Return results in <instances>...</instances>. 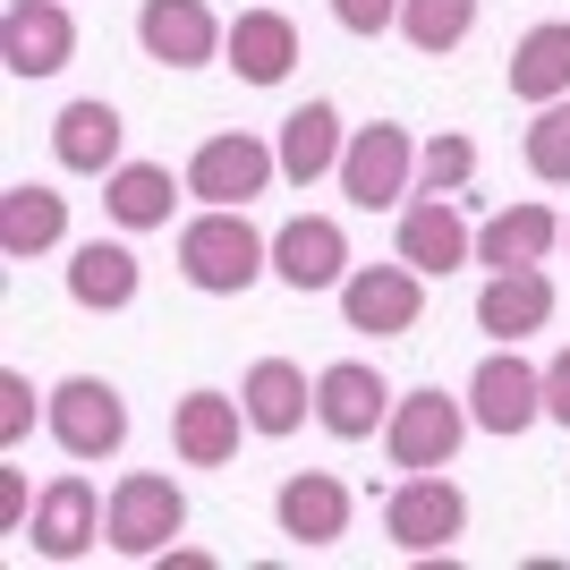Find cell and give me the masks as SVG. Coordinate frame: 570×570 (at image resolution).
I'll return each mask as SVG.
<instances>
[{"label":"cell","mask_w":570,"mask_h":570,"mask_svg":"<svg viewBox=\"0 0 570 570\" xmlns=\"http://www.w3.org/2000/svg\"><path fill=\"white\" fill-rule=\"evenodd\" d=\"M273 273V230L247 222V205H196V222H179V282L205 298H247Z\"/></svg>","instance_id":"obj_1"},{"label":"cell","mask_w":570,"mask_h":570,"mask_svg":"<svg viewBox=\"0 0 570 570\" xmlns=\"http://www.w3.org/2000/svg\"><path fill=\"white\" fill-rule=\"evenodd\" d=\"M179 528H188V494H179L163 469H128L111 494H102V546H111L119 562H163V553L179 546Z\"/></svg>","instance_id":"obj_2"},{"label":"cell","mask_w":570,"mask_h":570,"mask_svg":"<svg viewBox=\"0 0 570 570\" xmlns=\"http://www.w3.org/2000/svg\"><path fill=\"white\" fill-rule=\"evenodd\" d=\"M333 179L357 214H392V205L417 196V137H409L401 119H366V128H350Z\"/></svg>","instance_id":"obj_3"},{"label":"cell","mask_w":570,"mask_h":570,"mask_svg":"<svg viewBox=\"0 0 570 570\" xmlns=\"http://www.w3.org/2000/svg\"><path fill=\"white\" fill-rule=\"evenodd\" d=\"M469 401H452L443 383H426V392H401L392 401V417H383V460L401 476H417V469H452L460 460V443H469Z\"/></svg>","instance_id":"obj_4"},{"label":"cell","mask_w":570,"mask_h":570,"mask_svg":"<svg viewBox=\"0 0 570 570\" xmlns=\"http://www.w3.org/2000/svg\"><path fill=\"white\" fill-rule=\"evenodd\" d=\"M43 426H51V443L69 460H111L119 443H128V401H119V383H102V375H60L43 392Z\"/></svg>","instance_id":"obj_5"},{"label":"cell","mask_w":570,"mask_h":570,"mask_svg":"<svg viewBox=\"0 0 570 570\" xmlns=\"http://www.w3.org/2000/svg\"><path fill=\"white\" fill-rule=\"evenodd\" d=\"M383 537L401 553H452L460 537H469V494H460L443 469H417V476H401L392 494H383Z\"/></svg>","instance_id":"obj_6"},{"label":"cell","mask_w":570,"mask_h":570,"mask_svg":"<svg viewBox=\"0 0 570 570\" xmlns=\"http://www.w3.org/2000/svg\"><path fill=\"white\" fill-rule=\"evenodd\" d=\"M469 417H476V434H528L537 417H546V366H528L520 357V341H494V350L476 357V375H469Z\"/></svg>","instance_id":"obj_7"},{"label":"cell","mask_w":570,"mask_h":570,"mask_svg":"<svg viewBox=\"0 0 570 570\" xmlns=\"http://www.w3.org/2000/svg\"><path fill=\"white\" fill-rule=\"evenodd\" d=\"M417 315H426V273L417 264H350V282H341V324L366 341H401L417 333Z\"/></svg>","instance_id":"obj_8"},{"label":"cell","mask_w":570,"mask_h":570,"mask_svg":"<svg viewBox=\"0 0 570 570\" xmlns=\"http://www.w3.org/2000/svg\"><path fill=\"white\" fill-rule=\"evenodd\" d=\"M179 179H188L196 205H256V196L282 179V154H273L264 137H247V128H222V137H205L188 154Z\"/></svg>","instance_id":"obj_9"},{"label":"cell","mask_w":570,"mask_h":570,"mask_svg":"<svg viewBox=\"0 0 570 570\" xmlns=\"http://www.w3.org/2000/svg\"><path fill=\"white\" fill-rule=\"evenodd\" d=\"M26 546L43 553V562H86V553L102 546V494H95V476H77V469L51 476L43 494H35Z\"/></svg>","instance_id":"obj_10"},{"label":"cell","mask_w":570,"mask_h":570,"mask_svg":"<svg viewBox=\"0 0 570 570\" xmlns=\"http://www.w3.org/2000/svg\"><path fill=\"white\" fill-rule=\"evenodd\" d=\"M273 282L315 298V289H341L350 282V230L333 214H289L273 230Z\"/></svg>","instance_id":"obj_11"},{"label":"cell","mask_w":570,"mask_h":570,"mask_svg":"<svg viewBox=\"0 0 570 570\" xmlns=\"http://www.w3.org/2000/svg\"><path fill=\"white\" fill-rule=\"evenodd\" d=\"M392 256L417 264L426 282H443V273L476 264V230H469V214H460V196H409V205H401V230H392Z\"/></svg>","instance_id":"obj_12"},{"label":"cell","mask_w":570,"mask_h":570,"mask_svg":"<svg viewBox=\"0 0 570 570\" xmlns=\"http://www.w3.org/2000/svg\"><path fill=\"white\" fill-rule=\"evenodd\" d=\"M392 383H383V366H366V357H333L324 375H315V426L341 434V443H366V434H383V417H392Z\"/></svg>","instance_id":"obj_13"},{"label":"cell","mask_w":570,"mask_h":570,"mask_svg":"<svg viewBox=\"0 0 570 570\" xmlns=\"http://www.w3.org/2000/svg\"><path fill=\"white\" fill-rule=\"evenodd\" d=\"M0 60H9V77H60L77 60L69 0H9L0 9Z\"/></svg>","instance_id":"obj_14"},{"label":"cell","mask_w":570,"mask_h":570,"mask_svg":"<svg viewBox=\"0 0 570 570\" xmlns=\"http://www.w3.org/2000/svg\"><path fill=\"white\" fill-rule=\"evenodd\" d=\"M222 35L230 26L205 0H145L137 9V43L154 69H205V60H222Z\"/></svg>","instance_id":"obj_15"},{"label":"cell","mask_w":570,"mask_h":570,"mask_svg":"<svg viewBox=\"0 0 570 570\" xmlns=\"http://www.w3.org/2000/svg\"><path fill=\"white\" fill-rule=\"evenodd\" d=\"M273 520H282L289 546L324 553V546H341V537H350V485H341L333 469H298V476H282Z\"/></svg>","instance_id":"obj_16"},{"label":"cell","mask_w":570,"mask_h":570,"mask_svg":"<svg viewBox=\"0 0 570 570\" xmlns=\"http://www.w3.org/2000/svg\"><path fill=\"white\" fill-rule=\"evenodd\" d=\"M238 434H256V426H247V401H230V392H188L170 409V452L188 469H230Z\"/></svg>","instance_id":"obj_17"},{"label":"cell","mask_w":570,"mask_h":570,"mask_svg":"<svg viewBox=\"0 0 570 570\" xmlns=\"http://www.w3.org/2000/svg\"><path fill=\"white\" fill-rule=\"evenodd\" d=\"M238 401H247V426L264 434V443H282V434H298L315 417V383L298 357H256L247 375H238Z\"/></svg>","instance_id":"obj_18"},{"label":"cell","mask_w":570,"mask_h":570,"mask_svg":"<svg viewBox=\"0 0 570 570\" xmlns=\"http://www.w3.org/2000/svg\"><path fill=\"white\" fill-rule=\"evenodd\" d=\"M553 324V273L546 264H511V273H485L476 289V333L494 341H528Z\"/></svg>","instance_id":"obj_19"},{"label":"cell","mask_w":570,"mask_h":570,"mask_svg":"<svg viewBox=\"0 0 570 570\" xmlns=\"http://www.w3.org/2000/svg\"><path fill=\"white\" fill-rule=\"evenodd\" d=\"M119 111L102 95H86V102H60V119H51V163L60 170H77V179H111L119 170Z\"/></svg>","instance_id":"obj_20"},{"label":"cell","mask_w":570,"mask_h":570,"mask_svg":"<svg viewBox=\"0 0 570 570\" xmlns=\"http://www.w3.org/2000/svg\"><path fill=\"white\" fill-rule=\"evenodd\" d=\"M222 60L238 69V86H282L298 69V26L282 9H238L230 35H222Z\"/></svg>","instance_id":"obj_21"},{"label":"cell","mask_w":570,"mask_h":570,"mask_svg":"<svg viewBox=\"0 0 570 570\" xmlns=\"http://www.w3.org/2000/svg\"><path fill=\"white\" fill-rule=\"evenodd\" d=\"M60 238H69V196H60V188H43V179L0 188V256H9V264L51 256Z\"/></svg>","instance_id":"obj_22"},{"label":"cell","mask_w":570,"mask_h":570,"mask_svg":"<svg viewBox=\"0 0 570 570\" xmlns=\"http://www.w3.org/2000/svg\"><path fill=\"white\" fill-rule=\"evenodd\" d=\"M137 289H145V264L128 238H86L69 256V298L86 315H119V307H137Z\"/></svg>","instance_id":"obj_23"},{"label":"cell","mask_w":570,"mask_h":570,"mask_svg":"<svg viewBox=\"0 0 570 570\" xmlns=\"http://www.w3.org/2000/svg\"><path fill=\"white\" fill-rule=\"evenodd\" d=\"M341 145H350V128H341L333 102H298V111L282 119L273 154H282V179H289V188H315V179H333V170H341Z\"/></svg>","instance_id":"obj_24"},{"label":"cell","mask_w":570,"mask_h":570,"mask_svg":"<svg viewBox=\"0 0 570 570\" xmlns=\"http://www.w3.org/2000/svg\"><path fill=\"white\" fill-rule=\"evenodd\" d=\"M179 196H188V179H170L163 163H119L111 179H102V214H111L119 230H170Z\"/></svg>","instance_id":"obj_25"},{"label":"cell","mask_w":570,"mask_h":570,"mask_svg":"<svg viewBox=\"0 0 570 570\" xmlns=\"http://www.w3.org/2000/svg\"><path fill=\"white\" fill-rule=\"evenodd\" d=\"M511 95H520L528 111H546V102L570 95V18H546L511 43Z\"/></svg>","instance_id":"obj_26"},{"label":"cell","mask_w":570,"mask_h":570,"mask_svg":"<svg viewBox=\"0 0 570 570\" xmlns=\"http://www.w3.org/2000/svg\"><path fill=\"white\" fill-rule=\"evenodd\" d=\"M553 247H562V214H553V205H511V214H494L485 230H476V264H485V273L546 264Z\"/></svg>","instance_id":"obj_27"},{"label":"cell","mask_w":570,"mask_h":570,"mask_svg":"<svg viewBox=\"0 0 570 570\" xmlns=\"http://www.w3.org/2000/svg\"><path fill=\"white\" fill-rule=\"evenodd\" d=\"M476 9H485V0H401V35H409V51H426V60L460 51V43L476 35Z\"/></svg>","instance_id":"obj_28"},{"label":"cell","mask_w":570,"mask_h":570,"mask_svg":"<svg viewBox=\"0 0 570 570\" xmlns=\"http://www.w3.org/2000/svg\"><path fill=\"white\" fill-rule=\"evenodd\" d=\"M469 179H476V137L434 128V137L417 145V196H469Z\"/></svg>","instance_id":"obj_29"},{"label":"cell","mask_w":570,"mask_h":570,"mask_svg":"<svg viewBox=\"0 0 570 570\" xmlns=\"http://www.w3.org/2000/svg\"><path fill=\"white\" fill-rule=\"evenodd\" d=\"M520 154H528V170H537L546 188H570V95L528 119V145H520Z\"/></svg>","instance_id":"obj_30"},{"label":"cell","mask_w":570,"mask_h":570,"mask_svg":"<svg viewBox=\"0 0 570 570\" xmlns=\"http://www.w3.org/2000/svg\"><path fill=\"white\" fill-rule=\"evenodd\" d=\"M26 426H35V383L9 366V375H0V452H18Z\"/></svg>","instance_id":"obj_31"},{"label":"cell","mask_w":570,"mask_h":570,"mask_svg":"<svg viewBox=\"0 0 570 570\" xmlns=\"http://www.w3.org/2000/svg\"><path fill=\"white\" fill-rule=\"evenodd\" d=\"M333 18L350 35H383V26H401V0H333Z\"/></svg>","instance_id":"obj_32"},{"label":"cell","mask_w":570,"mask_h":570,"mask_svg":"<svg viewBox=\"0 0 570 570\" xmlns=\"http://www.w3.org/2000/svg\"><path fill=\"white\" fill-rule=\"evenodd\" d=\"M546 417H553V426H570V350L546 357Z\"/></svg>","instance_id":"obj_33"},{"label":"cell","mask_w":570,"mask_h":570,"mask_svg":"<svg viewBox=\"0 0 570 570\" xmlns=\"http://www.w3.org/2000/svg\"><path fill=\"white\" fill-rule=\"evenodd\" d=\"M562 247H570V214H562Z\"/></svg>","instance_id":"obj_34"}]
</instances>
